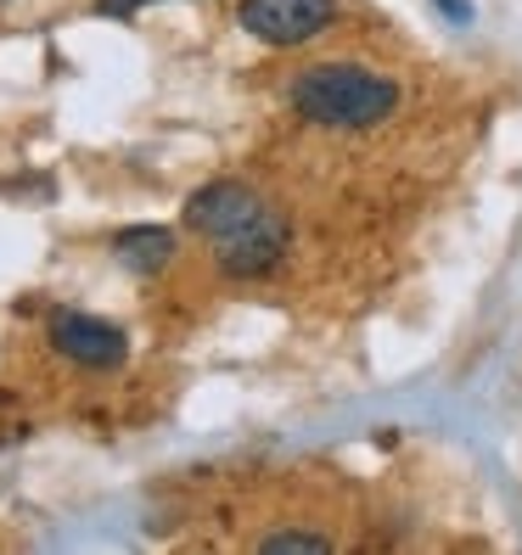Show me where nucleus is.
Wrapping results in <instances>:
<instances>
[{"instance_id": "5", "label": "nucleus", "mask_w": 522, "mask_h": 555, "mask_svg": "<svg viewBox=\"0 0 522 555\" xmlns=\"http://www.w3.org/2000/svg\"><path fill=\"white\" fill-rule=\"evenodd\" d=\"M258 208H265V203H258L247 185L219 180V185H203L198 197L186 203V224H191V231H203L208 242H219V236H231L237 224H247Z\"/></svg>"}, {"instance_id": "4", "label": "nucleus", "mask_w": 522, "mask_h": 555, "mask_svg": "<svg viewBox=\"0 0 522 555\" xmlns=\"http://www.w3.org/2000/svg\"><path fill=\"white\" fill-rule=\"evenodd\" d=\"M51 343H56V353H68L74 365H90V371H113V365H124V353H129L118 325L96 320V314H74V309L51 314Z\"/></svg>"}, {"instance_id": "1", "label": "nucleus", "mask_w": 522, "mask_h": 555, "mask_svg": "<svg viewBox=\"0 0 522 555\" xmlns=\"http://www.w3.org/2000/svg\"><path fill=\"white\" fill-rule=\"evenodd\" d=\"M399 107L394 79L348 62H320V68L292 79V113L320 124V129H371Z\"/></svg>"}, {"instance_id": "7", "label": "nucleus", "mask_w": 522, "mask_h": 555, "mask_svg": "<svg viewBox=\"0 0 522 555\" xmlns=\"http://www.w3.org/2000/svg\"><path fill=\"white\" fill-rule=\"evenodd\" d=\"M258 550H270V555H292V550H332V539H320V533H270Z\"/></svg>"}, {"instance_id": "2", "label": "nucleus", "mask_w": 522, "mask_h": 555, "mask_svg": "<svg viewBox=\"0 0 522 555\" xmlns=\"http://www.w3.org/2000/svg\"><path fill=\"white\" fill-rule=\"evenodd\" d=\"M281 253H287V219L276 208H258L247 224L214 242V264L231 281H253V275H270L281 264Z\"/></svg>"}, {"instance_id": "6", "label": "nucleus", "mask_w": 522, "mask_h": 555, "mask_svg": "<svg viewBox=\"0 0 522 555\" xmlns=\"http://www.w3.org/2000/svg\"><path fill=\"white\" fill-rule=\"evenodd\" d=\"M113 253H118L124 270L157 275L163 264H169V253H175V236L157 231V224H136V231H118V236H113Z\"/></svg>"}, {"instance_id": "9", "label": "nucleus", "mask_w": 522, "mask_h": 555, "mask_svg": "<svg viewBox=\"0 0 522 555\" xmlns=\"http://www.w3.org/2000/svg\"><path fill=\"white\" fill-rule=\"evenodd\" d=\"M438 7H444L455 23H467V0H438Z\"/></svg>"}, {"instance_id": "3", "label": "nucleus", "mask_w": 522, "mask_h": 555, "mask_svg": "<svg viewBox=\"0 0 522 555\" xmlns=\"http://www.w3.org/2000/svg\"><path fill=\"white\" fill-rule=\"evenodd\" d=\"M338 17L332 0H242V28L265 46H304Z\"/></svg>"}, {"instance_id": "8", "label": "nucleus", "mask_w": 522, "mask_h": 555, "mask_svg": "<svg viewBox=\"0 0 522 555\" xmlns=\"http://www.w3.org/2000/svg\"><path fill=\"white\" fill-rule=\"evenodd\" d=\"M96 7H102L107 17H129V12H141L147 0H96Z\"/></svg>"}]
</instances>
